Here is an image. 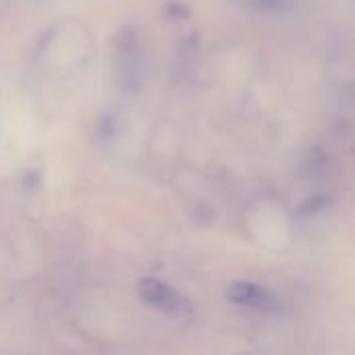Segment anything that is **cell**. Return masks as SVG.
<instances>
[{
    "label": "cell",
    "instance_id": "1",
    "mask_svg": "<svg viewBox=\"0 0 355 355\" xmlns=\"http://www.w3.org/2000/svg\"><path fill=\"white\" fill-rule=\"evenodd\" d=\"M138 297L148 307L159 309L173 318H189L195 311L193 303L182 293H178L173 286H169L157 278H142L138 282Z\"/></svg>",
    "mask_w": 355,
    "mask_h": 355
},
{
    "label": "cell",
    "instance_id": "2",
    "mask_svg": "<svg viewBox=\"0 0 355 355\" xmlns=\"http://www.w3.org/2000/svg\"><path fill=\"white\" fill-rule=\"evenodd\" d=\"M228 301L232 305L239 307H247V309H257V311H278L280 309V301L278 297L253 282H234L228 293H226Z\"/></svg>",
    "mask_w": 355,
    "mask_h": 355
}]
</instances>
